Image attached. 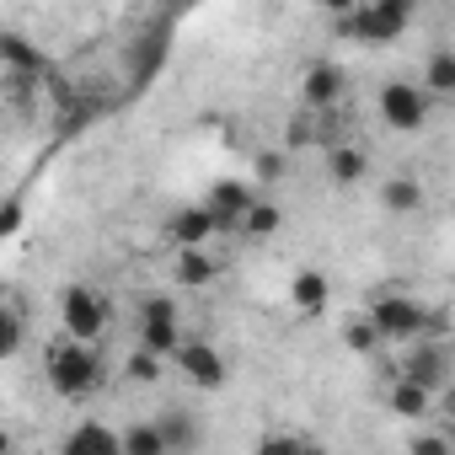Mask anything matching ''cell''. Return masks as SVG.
Here are the masks:
<instances>
[{
    "label": "cell",
    "instance_id": "1",
    "mask_svg": "<svg viewBox=\"0 0 455 455\" xmlns=\"http://www.w3.org/2000/svg\"><path fill=\"white\" fill-rule=\"evenodd\" d=\"M44 375H49L54 396L81 402V396H92V391L102 386V359H97V348H92V343H81V338H70V332H65V338L49 348Z\"/></svg>",
    "mask_w": 455,
    "mask_h": 455
},
{
    "label": "cell",
    "instance_id": "2",
    "mask_svg": "<svg viewBox=\"0 0 455 455\" xmlns=\"http://www.w3.org/2000/svg\"><path fill=\"white\" fill-rule=\"evenodd\" d=\"M418 17V0H370V6L338 17L348 38H364V44H396Z\"/></svg>",
    "mask_w": 455,
    "mask_h": 455
},
{
    "label": "cell",
    "instance_id": "3",
    "mask_svg": "<svg viewBox=\"0 0 455 455\" xmlns=\"http://www.w3.org/2000/svg\"><path fill=\"white\" fill-rule=\"evenodd\" d=\"M364 322H370L386 343H412V338H423V327H428V306H423L418 295L386 290V295H375V306H370Z\"/></svg>",
    "mask_w": 455,
    "mask_h": 455
},
{
    "label": "cell",
    "instance_id": "4",
    "mask_svg": "<svg viewBox=\"0 0 455 455\" xmlns=\"http://www.w3.org/2000/svg\"><path fill=\"white\" fill-rule=\"evenodd\" d=\"M375 108H380L386 129H396V134H418V129L428 124V113H434V97H428L418 81H386Z\"/></svg>",
    "mask_w": 455,
    "mask_h": 455
},
{
    "label": "cell",
    "instance_id": "5",
    "mask_svg": "<svg viewBox=\"0 0 455 455\" xmlns=\"http://www.w3.org/2000/svg\"><path fill=\"white\" fill-rule=\"evenodd\" d=\"M60 322H65V332H70V338L97 343V338L108 332L113 311H108V300H102L92 284H70V290L60 295Z\"/></svg>",
    "mask_w": 455,
    "mask_h": 455
},
{
    "label": "cell",
    "instance_id": "6",
    "mask_svg": "<svg viewBox=\"0 0 455 455\" xmlns=\"http://www.w3.org/2000/svg\"><path fill=\"white\" fill-rule=\"evenodd\" d=\"M172 359H177V370H182L198 391H220V386H225V354H220L214 343H204V338H182V343L172 348Z\"/></svg>",
    "mask_w": 455,
    "mask_h": 455
},
{
    "label": "cell",
    "instance_id": "7",
    "mask_svg": "<svg viewBox=\"0 0 455 455\" xmlns=\"http://www.w3.org/2000/svg\"><path fill=\"white\" fill-rule=\"evenodd\" d=\"M134 332H140V343H145V348H156L161 359H172V348L182 343V327H177V306H172L166 295L145 300V306H140V327H134Z\"/></svg>",
    "mask_w": 455,
    "mask_h": 455
},
{
    "label": "cell",
    "instance_id": "8",
    "mask_svg": "<svg viewBox=\"0 0 455 455\" xmlns=\"http://www.w3.org/2000/svg\"><path fill=\"white\" fill-rule=\"evenodd\" d=\"M444 370H450V348H444V338H412L407 359L396 364V375H407V380H418V386H428V391L444 386Z\"/></svg>",
    "mask_w": 455,
    "mask_h": 455
},
{
    "label": "cell",
    "instance_id": "9",
    "mask_svg": "<svg viewBox=\"0 0 455 455\" xmlns=\"http://www.w3.org/2000/svg\"><path fill=\"white\" fill-rule=\"evenodd\" d=\"M343 92H348V76H343L338 65H327V60L306 65V76H300V97H306V108H311V113L338 108V102H343Z\"/></svg>",
    "mask_w": 455,
    "mask_h": 455
},
{
    "label": "cell",
    "instance_id": "10",
    "mask_svg": "<svg viewBox=\"0 0 455 455\" xmlns=\"http://www.w3.org/2000/svg\"><path fill=\"white\" fill-rule=\"evenodd\" d=\"M214 231H220V220H214L209 204H188V209H177V214L166 220V242H172V247H204Z\"/></svg>",
    "mask_w": 455,
    "mask_h": 455
},
{
    "label": "cell",
    "instance_id": "11",
    "mask_svg": "<svg viewBox=\"0 0 455 455\" xmlns=\"http://www.w3.org/2000/svg\"><path fill=\"white\" fill-rule=\"evenodd\" d=\"M290 300H295V311H300V316H316V311H327V300H332V284H327V274H322V268H300V274L290 279Z\"/></svg>",
    "mask_w": 455,
    "mask_h": 455
},
{
    "label": "cell",
    "instance_id": "12",
    "mask_svg": "<svg viewBox=\"0 0 455 455\" xmlns=\"http://www.w3.org/2000/svg\"><path fill=\"white\" fill-rule=\"evenodd\" d=\"M327 177L338 182V188H354V182H364L370 177V156L359 150V145H327Z\"/></svg>",
    "mask_w": 455,
    "mask_h": 455
},
{
    "label": "cell",
    "instance_id": "13",
    "mask_svg": "<svg viewBox=\"0 0 455 455\" xmlns=\"http://www.w3.org/2000/svg\"><path fill=\"white\" fill-rule=\"evenodd\" d=\"M279 225H284V209H279L274 198H252V204L242 209V220H236V231H242L247 242H268Z\"/></svg>",
    "mask_w": 455,
    "mask_h": 455
},
{
    "label": "cell",
    "instance_id": "14",
    "mask_svg": "<svg viewBox=\"0 0 455 455\" xmlns=\"http://www.w3.org/2000/svg\"><path fill=\"white\" fill-rule=\"evenodd\" d=\"M386 402H391V412H396V418H412V423H418V418H428L434 391H428V386H418V380H407V375H396Z\"/></svg>",
    "mask_w": 455,
    "mask_h": 455
},
{
    "label": "cell",
    "instance_id": "15",
    "mask_svg": "<svg viewBox=\"0 0 455 455\" xmlns=\"http://www.w3.org/2000/svg\"><path fill=\"white\" fill-rule=\"evenodd\" d=\"M380 204L391 214H418L423 209V182L418 177H391V182H380Z\"/></svg>",
    "mask_w": 455,
    "mask_h": 455
},
{
    "label": "cell",
    "instance_id": "16",
    "mask_svg": "<svg viewBox=\"0 0 455 455\" xmlns=\"http://www.w3.org/2000/svg\"><path fill=\"white\" fill-rule=\"evenodd\" d=\"M252 204V193L242 188V182H220L214 193H209V209H214V220L220 225H231V231H236V220H242V209Z\"/></svg>",
    "mask_w": 455,
    "mask_h": 455
},
{
    "label": "cell",
    "instance_id": "17",
    "mask_svg": "<svg viewBox=\"0 0 455 455\" xmlns=\"http://www.w3.org/2000/svg\"><path fill=\"white\" fill-rule=\"evenodd\" d=\"M418 86H423L434 102H439V97H450V92H455V54H450V49L428 54V65H423V81H418Z\"/></svg>",
    "mask_w": 455,
    "mask_h": 455
},
{
    "label": "cell",
    "instance_id": "18",
    "mask_svg": "<svg viewBox=\"0 0 455 455\" xmlns=\"http://www.w3.org/2000/svg\"><path fill=\"white\" fill-rule=\"evenodd\" d=\"M118 455H166V434L161 423H134L118 434Z\"/></svg>",
    "mask_w": 455,
    "mask_h": 455
},
{
    "label": "cell",
    "instance_id": "19",
    "mask_svg": "<svg viewBox=\"0 0 455 455\" xmlns=\"http://www.w3.org/2000/svg\"><path fill=\"white\" fill-rule=\"evenodd\" d=\"M124 375H129L134 386H156V380L166 375V359H161L156 348H145V343H134V354L124 359Z\"/></svg>",
    "mask_w": 455,
    "mask_h": 455
},
{
    "label": "cell",
    "instance_id": "20",
    "mask_svg": "<svg viewBox=\"0 0 455 455\" xmlns=\"http://www.w3.org/2000/svg\"><path fill=\"white\" fill-rule=\"evenodd\" d=\"M65 450H102V455H118V434L102 428V423H81L65 434Z\"/></svg>",
    "mask_w": 455,
    "mask_h": 455
},
{
    "label": "cell",
    "instance_id": "21",
    "mask_svg": "<svg viewBox=\"0 0 455 455\" xmlns=\"http://www.w3.org/2000/svg\"><path fill=\"white\" fill-rule=\"evenodd\" d=\"M177 279L182 284H209L214 279V258L204 247H177Z\"/></svg>",
    "mask_w": 455,
    "mask_h": 455
},
{
    "label": "cell",
    "instance_id": "22",
    "mask_svg": "<svg viewBox=\"0 0 455 455\" xmlns=\"http://www.w3.org/2000/svg\"><path fill=\"white\" fill-rule=\"evenodd\" d=\"M22 338H28V327H22V316H17L12 306H0V359H12V354L22 348Z\"/></svg>",
    "mask_w": 455,
    "mask_h": 455
},
{
    "label": "cell",
    "instance_id": "23",
    "mask_svg": "<svg viewBox=\"0 0 455 455\" xmlns=\"http://www.w3.org/2000/svg\"><path fill=\"white\" fill-rule=\"evenodd\" d=\"M0 60H12V65H22V70H38V65H44L38 49L22 44V38H12V33H0Z\"/></svg>",
    "mask_w": 455,
    "mask_h": 455
},
{
    "label": "cell",
    "instance_id": "24",
    "mask_svg": "<svg viewBox=\"0 0 455 455\" xmlns=\"http://www.w3.org/2000/svg\"><path fill=\"white\" fill-rule=\"evenodd\" d=\"M161 434H166V450H182V444L198 439V428H193L182 412H166V418H161Z\"/></svg>",
    "mask_w": 455,
    "mask_h": 455
},
{
    "label": "cell",
    "instance_id": "25",
    "mask_svg": "<svg viewBox=\"0 0 455 455\" xmlns=\"http://www.w3.org/2000/svg\"><path fill=\"white\" fill-rule=\"evenodd\" d=\"M343 343H348L354 354H375V348H380V332H375L370 322H348V327H343Z\"/></svg>",
    "mask_w": 455,
    "mask_h": 455
},
{
    "label": "cell",
    "instance_id": "26",
    "mask_svg": "<svg viewBox=\"0 0 455 455\" xmlns=\"http://www.w3.org/2000/svg\"><path fill=\"white\" fill-rule=\"evenodd\" d=\"M444 450H450L444 434H423V439H412V455H444Z\"/></svg>",
    "mask_w": 455,
    "mask_h": 455
},
{
    "label": "cell",
    "instance_id": "27",
    "mask_svg": "<svg viewBox=\"0 0 455 455\" xmlns=\"http://www.w3.org/2000/svg\"><path fill=\"white\" fill-rule=\"evenodd\" d=\"M17 225H22V204H6V209H0V236H12Z\"/></svg>",
    "mask_w": 455,
    "mask_h": 455
},
{
    "label": "cell",
    "instance_id": "28",
    "mask_svg": "<svg viewBox=\"0 0 455 455\" xmlns=\"http://www.w3.org/2000/svg\"><path fill=\"white\" fill-rule=\"evenodd\" d=\"M300 444H306L300 434H268L263 439V450H300Z\"/></svg>",
    "mask_w": 455,
    "mask_h": 455
},
{
    "label": "cell",
    "instance_id": "29",
    "mask_svg": "<svg viewBox=\"0 0 455 455\" xmlns=\"http://www.w3.org/2000/svg\"><path fill=\"white\" fill-rule=\"evenodd\" d=\"M316 6H327L332 17H348V12H354V0H316Z\"/></svg>",
    "mask_w": 455,
    "mask_h": 455
}]
</instances>
